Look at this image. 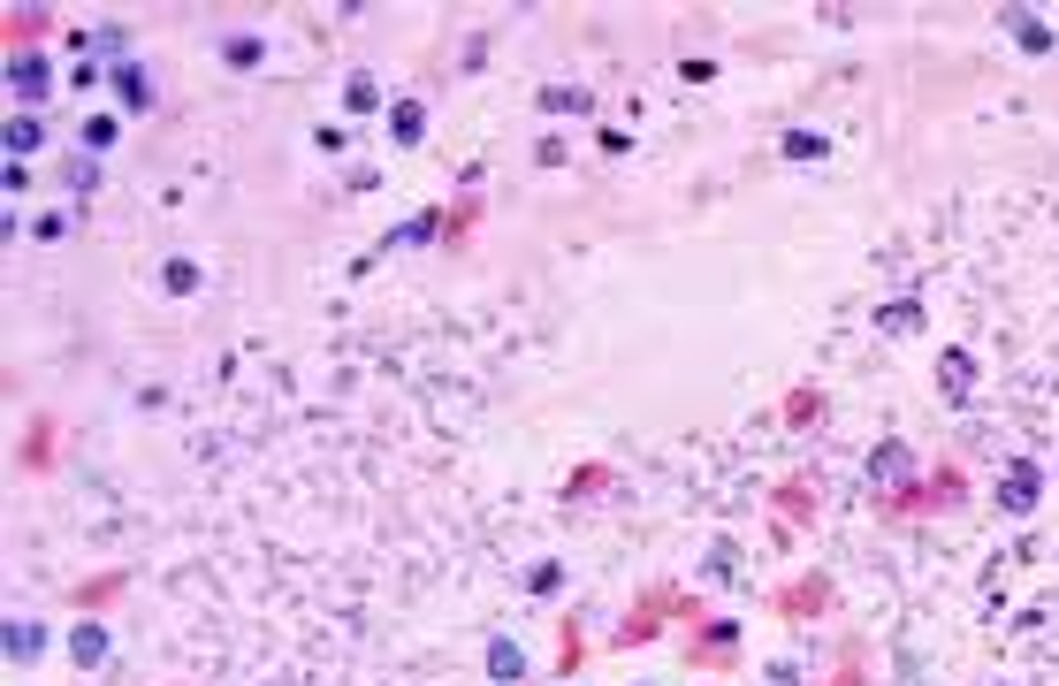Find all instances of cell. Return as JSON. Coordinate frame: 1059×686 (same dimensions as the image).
Instances as JSON below:
<instances>
[{
    "instance_id": "cell-1",
    "label": "cell",
    "mask_w": 1059,
    "mask_h": 686,
    "mask_svg": "<svg viewBox=\"0 0 1059 686\" xmlns=\"http://www.w3.org/2000/svg\"><path fill=\"white\" fill-rule=\"evenodd\" d=\"M1037 496H1045V466H1037V458H1014V466L999 473V512L1029 518V512H1037Z\"/></svg>"
},
{
    "instance_id": "cell-2",
    "label": "cell",
    "mask_w": 1059,
    "mask_h": 686,
    "mask_svg": "<svg viewBox=\"0 0 1059 686\" xmlns=\"http://www.w3.org/2000/svg\"><path fill=\"white\" fill-rule=\"evenodd\" d=\"M999 23L1014 31V46H1022V54H1052V46H1059V31L1045 23V15H1037V8H1006Z\"/></svg>"
},
{
    "instance_id": "cell-3",
    "label": "cell",
    "mask_w": 1059,
    "mask_h": 686,
    "mask_svg": "<svg viewBox=\"0 0 1059 686\" xmlns=\"http://www.w3.org/2000/svg\"><path fill=\"white\" fill-rule=\"evenodd\" d=\"M8 92L38 107V100L54 92V84H46V54H15V61H8Z\"/></svg>"
},
{
    "instance_id": "cell-4",
    "label": "cell",
    "mask_w": 1059,
    "mask_h": 686,
    "mask_svg": "<svg viewBox=\"0 0 1059 686\" xmlns=\"http://www.w3.org/2000/svg\"><path fill=\"white\" fill-rule=\"evenodd\" d=\"M937 381H945L953 404H968V397H976V358H968V351H937Z\"/></svg>"
},
{
    "instance_id": "cell-5",
    "label": "cell",
    "mask_w": 1059,
    "mask_h": 686,
    "mask_svg": "<svg viewBox=\"0 0 1059 686\" xmlns=\"http://www.w3.org/2000/svg\"><path fill=\"white\" fill-rule=\"evenodd\" d=\"M488 672H496V679H503V686H519V679H526V649L496 633V641H488Z\"/></svg>"
},
{
    "instance_id": "cell-6",
    "label": "cell",
    "mask_w": 1059,
    "mask_h": 686,
    "mask_svg": "<svg viewBox=\"0 0 1059 686\" xmlns=\"http://www.w3.org/2000/svg\"><path fill=\"white\" fill-rule=\"evenodd\" d=\"M38 649H46V633L31 618H8V664H38Z\"/></svg>"
},
{
    "instance_id": "cell-7",
    "label": "cell",
    "mask_w": 1059,
    "mask_h": 686,
    "mask_svg": "<svg viewBox=\"0 0 1059 686\" xmlns=\"http://www.w3.org/2000/svg\"><path fill=\"white\" fill-rule=\"evenodd\" d=\"M389 130H397V146H420V138H428V107H420V100H397Z\"/></svg>"
},
{
    "instance_id": "cell-8",
    "label": "cell",
    "mask_w": 1059,
    "mask_h": 686,
    "mask_svg": "<svg viewBox=\"0 0 1059 686\" xmlns=\"http://www.w3.org/2000/svg\"><path fill=\"white\" fill-rule=\"evenodd\" d=\"M115 92H123V107H152V77L138 69V61H123V69H115Z\"/></svg>"
},
{
    "instance_id": "cell-9",
    "label": "cell",
    "mask_w": 1059,
    "mask_h": 686,
    "mask_svg": "<svg viewBox=\"0 0 1059 686\" xmlns=\"http://www.w3.org/2000/svg\"><path fill=\"white\" fill-rule=\"evenodd\" d=\"M777 153H785V161H823V130H785Z\"/></svg>"
},
{
    "instance_id": "cell-10",
    "label": "cell",
    "mask_w": 1059,
    "mask_h": 686,
    "mask_svg": "<svg viewBox=\"0 0 1059 686\" xmlns=\"http://www.w3.org/2000/svg\"><path fill=\"white\" fill-rule=\"evenodd\" d=\"M69 656H77V664H100V656H107V633H100V626H77V633H69Z\"/></svg>"
},
{
    "instance_id": "cell-11",
    "label": "cell",
    "mask_w": 1059,
    "mask_h": 686,
    "mask_svg": "<svg viewBox=\"0 0 1059 686\" xmlns=\"http://www.w3.org/2000/svg\"><path fill=\"white\" fill-rule=\"evenodd\" d=\"M877 329H885V336H914V329H922V306H885Z\"/></svg>"
},
{
    "instance_id": "cell-12",
    "label": "cell",
    "mask_w": 1059,
    "mask_h": 686,
    "mask_svg": "<svg viewBox=\"0 0 1059 686\" xmlns=\"http://www.w3.org/2000/svg\"><path fill=\"white\" fill-rule=\"evenodd\" d=\"M343 107H351V115L382 107V84H374V77H351V84H343Z\"/></svg>"
},
{
    "instance_id": "cell-13",
    "label": "cell",
    "mask_w": 1059,
    "mask_h": 686,
    "mask_svg": "<svg viewBox=\"0 0 1059 686\" xmlns=\"http://www.w3.org/2000/svg\"><path fill=\"white\" fill-rule=\"evenodd\" d=\"M8 146H15V153H38V146H46V130H38L31 115H15V123H8Z\"/></svg>"
},
{
    "instance_id": "cell-14",
    "label": "cell",
    "mask_w": 1059,
    "mask_h": 686,
    "mask_svg": "<svg viewBox=\"0 0 1059 686\" xmlns=\"http://www.w3.org/2000/svg\"><path fill=\"white\" fill-rule=\"evenodd\" d=\"M160 283H168L175 298H191V290H198V260H168V275H160Z\"/></svg>"
},
{
    "instance_id": "cell-15",
    "label": "cell",
    "mask_w": 1059,
    "mask_h": 686,
    "mask_svg": "<svg viewBox=\"0 0 1059 686\" xmlns=\"http://www.w3.org/2000/svg\"><path fill=\"white\" fill-rule=\"evenodd\" d=\"M542 107H557V115L572 107V115H580V107H588V92H580V84H549V92H542Z\"/></svg>"
},
{
    "instance_id": "cell-16",
    "label": "cell",
    "mask_w": 1059,
    "mask_h": 686,
    "mask_svg": "<svg viewBox=\"0 0 1059 686\" xmlns=\"http://www.w3.org/2000/svg\"><path fill=\"white\" fill-rule=\"evenodd\" d=\"M69 191L92 198V191H100V169H92V161H69Z\"/></svg>"
},
{
    "instance_id": "cell-17",
    "label": "cell",
    "mask_w": 1059,
    "mask_h": 686,
    "mask_svg": "<svg viewBox=\"0 0 1059 686\" xmlns=\"http://www.w3.org/2000/svg\"><path fill=\"white\" fill-rule=\"evenodd\" d=\"M877 481H908V458H900V443H885V458H877Z\"/></svg>"
},
{
    "instance_id": "cell-18",
    "label": "cell",
    "mask_w": 1059,
    "mask_h": 686,
    "mask_svg": "<svg viewBox=\"0 0 1059 686\" xmlns=\"http://www.w3.org/2000/svg\"><path fill=\"white\" fill-rule=\"evenodd\" d=\"M84 146H92V153H100V146H115V123H107V115H92V123H84Z\"/></svg>"
},
{
    "instance_id": "cell-19",
    "label": "cell",
    "mask_w": 1059,
    "mask_h": 686,
    "mask_svg": "<svg viewBox=\"0 0 1059 686\" xmlns=\"http://www.w3.org/2000/svg\"><path fill=\"white\" fill-rule=\"evenodd\" d=\"M770 686H800V672L793 664H770Z\"/></svg>"
}]
</instances>
